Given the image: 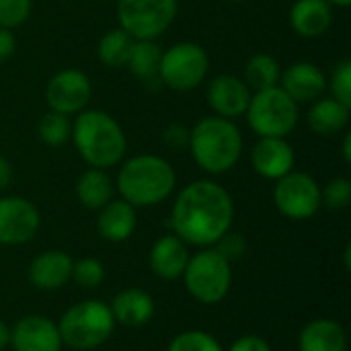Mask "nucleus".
I'll use <instances>...</instances> for the list:
<instances>
[{"mask_svg":"<svg viewBox=\"0 0 351 351\" xmlns=\"http://www.w3.org/2000/svg\"><path fill=\"white\" fill-rule=\"evenodd\" d=\"M333 23V6L327 0H296L290 8V27L306 39L321 37Z\"/></svg>","mask_w":351,"mask_h":351,"instance_id":"aec40b11","label":"nucleus"},{"mask_svg":"<svg viewBox=\"0 0 351 351\" xmlns=\"http://www.w3.org/2000/svg\"><path fill=\"white\" fill-rule=\"evenodd\" d=\"M138 226L136 208L125 199H111L99 210L97 232L109 243H125Z\"/></svg>","mask_w":351,"mask_h":351,"instance_id":"6ab92c4d","label":"nucleus"},{"mask_svg":"<svg viewBox=\"0 0 351 351\" xmlns=\"http://www.w3.org/2000/svg\"><path fill=\"white\" fill-rule=\"evenodd\" d=\"M214 247L218 249V253L224 259H228L232 263V261H239V259L245 257V253H247V239L241 232H230L228 230Z\"/></svg>","mask_w":351,"mask_h":351,"instance_id":"72a5a7b5","label":"nucleus"},{"mask_svg":"<svg viewBox=\"0 0 351 351\" xmlns=\"http://www.w3.org/2000/svg\"><path fill=\"white\" fill-rule=\"evenodd\" d=\"M351 204V183L346 177L331 179L321 189V206L329 210H346Z\"/></svg>","mask_w":351,"mask_h":351,"instance_id":"7c9ffc66","label":"nucleus"},{"mask_svg":"<svg viewBox=\"0 0 351 351\" xmlns=\"http://www.w3.org/2000/svg\"><path fill=\"white\" fill-rule=\"evenodd\" d=\"M119 27L134 39H156L173 25L179 0H117Z\"/></svg>","mask_w":351,"mask_h":351,"instance_id":"1a4fd4ad","label":"nucleus"},{"mask_svg":"<svg viewBox=\"0 0 351 351\" xmlns=\"http://www.w3.org/2000/svg\"><path fill=\"white\" fill-rule=\"evenodd\" d=\"M10 183H12V167L4 156H0V191L6 189Z\"/></svg>","mask_w":351,"mask_h":351,"instance_id":"4c0bfd02","label":"nucleus"},{"mask_svg":"<svg viewBox=\"0 0 351 351\" xmlns=\"http://www.w3.org/2000/svg\"><path fill=\"white\" fill-rule=\"evenodd\" d=\"M351 119V107L333 99V97H319L315 103H311L306 121L308 128L317 136H335L348 128Z\"/></svg>","mask_w":351,"mask_h":351,"instance_id":"4be33fe9","label":"nucleus"},{"mask_svg":"<svg viewBox=\"0 0 351 351\" xmlns=\"http://www.w3.org/2000/svg\"><path fill=\"white\" fill-rule=\"evenodd\" d=\"M228 2H247V0H228Z\"/></svg>","mask_w":351,"mask_h":351,"instance_id":"37998d69","label":"nucleus"},{"mask_svg":"<svg viewBox=\"0 0 351 351\" xmlns=\"http://www.w3.org/2000/svg\"><path fill=\"white\" fill-rule=\"evenodd\" d=\"M274 204L290 220H308L321 210V187L313 175L290 171L276 181Z\"/></svg>","mask_w":351,"mask_h":351,"instance_id":"9d476101","label":"nucleus"},{"mask_svg":"<svg viewBox=\"0 0 351 351\" xmlns=\"http://www.w3.org/2000/svg\"><path fill=\"white\" fill-rule=\"evenodd\" d=\"M37 134H39L41 142L47 144V146H51V148L64 146L70 140L72 121H70L68 115H62V113H56V111H47L39 119Z\"/></svg>","mask_w":351,"mask_h":351,"instance_id":"cd10ccee","label":"nucleus"},{"mask_svg":"<svg viewBox=\"0 0 351 351\" xmlns=\"http://www.w3.org/2000/svg\"><path fill=\"white\" fill-rule=\"evenodd\" d=\"M162 142L171 150H185L189 146V128L183 123H171L162 132Z\"/></svg>","mask_w":351,"mask_h":351,"instance_id":"f704fd0d","label":"nucleus"},{"mask_svg":"<svg viewBox=\"0 0 351 351\" xmlns=\"http://www.w3.org/2000/svg\"><path fill=\"white\" fill-rule=\"evenodd\" d=\"M33 0H0V27H21L31 14Z\"/></svg>","mask_w":351,"mask_h":351,"instance_id":"2f4dec72","label":"nucleus"},{"mask_svg":"<svg viewBox=\"0 0 351 351\" xmlns=\"http://www.w3.org/2000/svg\"><path fill=\"white\" fill-rule=\"evenodd\" d=\"M343 267L348 271L351 269V245H346V249H343Z\"/></svg>","mask_w":351,"mask_h":351,"instance_id":"a19ab883","label":"nucleus"},{"mask_svg":"<svg viewBox=\"0 0 351 351\" xmlns=\"http://www.w3.org/2000/svg\"><path fill=\"white\" fill-rule=\"evenodd\" d=\"M93 95L90 78L76 68H66L56 72L45 86V99L49 105V111L62 113V115H76L82 109H86Z\"/></svg>","mask_w":351,"mask_h":351,"instance_id":"9b49d317","label":"nucleus"},{"mask_svg":"<svg viewBox=\"0 0 351 351\" xmlns=\"http://www.w3.org/2000/svg\"><path fill=\"white\" fill-rule=\"evenodd\" d=\"M160 58H162V47L156 43V39H136L125 68L136 78L152 80L158 78Z\"/></svg>","mask_w":351,"mask_h":351,"instance_id":"a878e982","label":"nucleus"},{"mask_svg":"<svg viewBox=\"0 0 351 351\" xmlns=\"http://www.w3.org/2000/svg\"><path fill=\"white\" fill-rule=\"evenodd\" d=\"M177 185L173 165L158 154H138L128 158L117 173V191L134 208L158 206L171 197Z\"/></svg>","mask_w":351,"mask_h":351,"instance_id":"20e7f679","label":"nucleus"},{"mask_svg":"<svg viewBox=\"0 0 351 351\" xmlns=\"http://www.w3.org/2000/svg\"><path fill=\"white\" fill-rule=\"evenodd\" d=\"M327 86L331 88L333 99L351 107V60H343L335 66L331 80H327Z\"/></svg>","mask_w":351,"mask_h":351,"instance_id":"473e14b6","label":"nucleus"},{"mask_svg":"<svg viewBox=\"0 0 351 351\" xmlns=\"http://www.w3.org/2000/svg\"><path fill=\"white\" fill-rule=\"evenodd\" d=\"M210 70V58L199 43L179 41L162 51L158 78L165 86L177 93L197 88Z\"/></svg>","mask_w":351,"mask_h":351,"instance_id":"6e6552de","label":"nucleus"},{"mask_svg":"<svg viewBox=\"0 0 351 351\" xmlns=\"http://www.w3.org/2000/svg\"><path fill=\"white\" fill-rule=\"evenodd\" d=\"M298 107L278 84L253 93L245 117L259 138H288L298 125Z\"/></svg>","mask_w":351,"mask_h":351,"instance_id":"0eeeda50","label":"nucleus"},{"mask_svg":"<svg viewBox=\"0 0 351 351\" xmlns=\"http://www.w3.org/2000/svg\"><path fill=\"white\" fill-rule=\"evenodd\" d=\"M115 325L109 304L101 300H82L62 315L58 331L66 348L88 351L101 348L113 335Z\"/></svg>","mask_w":351,"mask_h":351,"instance_id":"39448f33","label":"nucleus"},{"mask_svg":"<svg viewBox=\"0 0 351 351\" xmlns=\"http://www.w3.org/2000/svg\"><path fill=\"white\" fill-rule=\"evenodd\" d=\"M280 78H282V66L269 53H255L245 64V78L243 80L255 93L278 86Z\"/></svg>","mask_w":351,"mask_h":351,"instance_id":"bb28decb","label":"nucleus"},{"mask_svg":"<svg viewBox=\"0 0 351 351\" xmlns=\"http://www.w3.org/2000/svg\"><path fill=\"white\" fill-rule=\"evenodd\" d=\"M228 351H274L269 341L263 339L261 335H243L239 337Z\"/></svg>","mask_w":351,"mask_h":351,"instance_id":"c9c22d12","label":"nucleus"},{"mask_svg":"<svg viewBox=\"0 0 351 351\" xmlns=\"http://www.w3.org/2000/svg\"><path fill=\"white\" fill-rule=\"evenodd\" d=\"M331 6H339V8H348L351 6V0H327Z\"/></svg>","mask_w":351,"mask_h":351,"instance_id":"79ce46f5","label":"nucleus"},{"mask_svg":"<svg viewBox=\"0 0 351 351\" xmlns=\"http://www.w3.org/2000/svg\"><path fill=\"white\" fill-rule=\"evenodd\" d=\"M296 154L286 138H259L251 152V165L263 179L278 181L294 171Z\"/></svg>","mask_w":351,"mask_h":351,"instance_id":"2eb2a0df","label":"nucleus"},{"mask_svg":"<svg viewBox=\"0 0 351 351\" xmlns=\"http://www.w3.org/2000/svg\"><path fill=\"white\" fill-rule=\"evenodd\" d=\"M189 249L187 245L177 237V234H165L160 237L152 249H150V269L154 276H158L160 280H167V282H173V280H179L187 267V261H189Z\"/></svg>","mask_w":351,"mask_h":351,"instance_id":"a211bd4d","label":"nucleus"},{"mask_svg":"<svg viewBox=\"0 0 351 351\" xmlns=\"http://www.w3.org/2000/svg\"><path fill=\"white\" fill-rule=\"evenodd\" d=\"M10 346L14 351H62L58 323L41 315H29L10 329Z\"/></svg>","mask_w":351,"mask_h":351,"instance_id":"4468645a","label":"nucleus"},{"mask_svg":"<svg viewBox=\"0 0 351 351\" xmlns=\"http://www.w3.org/2000/svg\"><path fill=\"white\" fill-rule=\"evenodd\" d=\"M253 90L247 86V82L234 74H220L214 76L208 82L206 88V99L210 109L224 119H237L245 115L249 101H251Z\"/></svg>","mask_w":351,"mask_h":351,"instance_id":"ddd939ff","label":"nucleus"},{"mask_svg":"<svg viewBox=\"0 0 351 351\" xmlns=\"http://www.w3.org/2000/svg\"><path fill=\"white\" fill-rule=\"evenodd\" d=\"M134 37L130 33H125L121 27L117 29H111L107 31L101 39H99V45H97V58L103 66L107 68H125L128 66V60H130V53H132V47H134Z\"/></svg>","mask_w":351,"mask_h":351,"instance_id":"393cba45","label":"nucleus"},{"mask_svg":"<svg viewBox=\"0 0 351 351\" xmlns=\"http://www.w3.org/2000/svg\"><path fill=\"white\" fill-rule=\"evenodd\" d=\"M10 346V327L0 321V351Z\"/></svg>","mask_w":351,"mask_h":351,"instance_id":"58836bf2","label":"nucleus"},{"mask_svg":"<svg viewBox=\"0 0 351 351\" xmlns=\"http://www.w3.org/2000/svg\"><path fill=\"white\" fill-rule=\"evenodd\" d=\"M72 257L66 251L49 249L37 255L29 265V282L33 288L53 292L72 280Z\"/></svg>","mask_w":351,"mask_h":351,"instance_id":"f3484780","label":"nucleus"},{"mask_svg":"<svg viewBox=\"0 0 351 351\" xmlns=\"http://www.w3.org/2000/svg\"><path fill=\"white\" fill-rule=\"evenodd\" d=\"M111 315L115 323L123 327H144L154 317V298L140 290V288H128L115 294L113 302L109 304Z\"/></svg>","mask_w":351,"mask_h":351,"instance_id":"412c9836","label":"nucleus"},{"mask_svg":"<svg viewBox=\"0 0 351 351\" xmlns=\"http://www.w3.org/2000/svg\"><path fill=\"white\" fill-rule=\"evenodd\" d=\"M280 86L294 103L306 105L323 97L327 88V76L313 62H294L282 72Z\"/></svg>","mask_w":351,"mask_h":351,"instance_id":"dca6fc26","label":"nucleus"},{"mask_svg":"<svg viewBox=\"0 0 351 351\" xmlns=\"http://www.w3.org/2000/svg\"><path fill=\"white\" fill-rule=\"evenodd\" d=\"M14 49H16V39L12 35V29L0 27V62H6L8 58H12Z\"/></svg>","mask_w":351,"mask_h":351,"instance_id":"e433bc0d","label":"nucleus"},{"mask_svg":"<svg viewBox=\"0 0 351 351\" xmlns=\"http://www.w3.org/2000/svg\"><path fill=\"white\" fill-rule=\"evenodd\" d=\"M243 144V134L232 119L208 115L189 130L187 148L204 173L224 175L241 160Z\"/></svg>","mask_w":351,"mask_h":351,"instance_id":"7ed1b4c3","label":"nucleus"},{"mask_svg":"<svg viewBox=\"0 0 351 351\" xmlns=\"http://www.w3.org/2000/svg\"><path fill=\"white\" fill-rule=\"evenodd\" d=\"M298 351H348L346 329L337 321L315 319L302 327Z\"/></svg>","mask_w":351,"mask_h":351,"instance_id":"5701e85b","label":"nucleus"},{"mask_svg":"<svg viewBox=\"0 0 351 351\" xmlns=\"http://www.w3.org/2000/svg\"><path fill=\"white\" fill-rule=\"evenodd\" d=\"M41 226L39 210L25 197H0V245L19 247L35 239Z\"/></svg>","mask_w":351,"mask_h":351,"instance_id":"f8f14e48","label":"nucleus"},{"mask_svg":"<svg viewBox=\"0 0 351 351\" xmlns=\"http://www.w3.org/2000/svg\"><path fill=\"white\" fill-rule=\"evenodd\" d=\"M113 183L103 169H86L76 183V197L86 210H101L113 199Z\"/></svg>","mask_w":351,"mask_h":351,"instance_id":"b1692460","label":"nucleus"},{"mask_svg":"<svg viewBox=\"0 0 351 351\" xmlns=\"http://www.w3.org/2000/svg\"><path fill=\"white\" fill-rule=\"evenodd\" d=\"M181 278L193 300L212 306L222 302L230 292L232 263L224 259L216 247H204L189 257Z\"/></svg>","mask_w":351,"mask_h":351,"instance_id":"423d86ee","label":"nucleus"},{"mask_svg":"<svg viewBox=\"0 0 351 351\" xmlns=\"http://www.w3.org/2000/svg\"><path fill=\"white\" fill-rule=\"evenodd\" d=\"M341 150H343V160H346V162H351V134L350 132H346V136H343Z\"/></svg>","mask_w":351,"mask_h":351,"instance_id":"ea45409f","label":"nucleus"},{"mask_svg":"<svg viewBox=\"0 0 351 351\" xmlns=\"http://www.w3.org/2000/svg\"><path fill=\"white\" fill-rule=\"evenodd\" d=\"M70 138L90 169H111L123 160L128 150L119 121L101 109H82L76 113Z\"/></svg>","mask_w":351,"mask_h":351,"instance_id":"f03ea898","label":"nucleus"},{"mask_svg":"<svg viewBox=\"0 0 351 351\" xmlns=\"http://www.w3.org/2000/svg\"><path fill=\"white\" fill-rule=\"evenodd\" d=\"M72 280L82 288H97L105 280V267L95 257L78 259L72 265Z\"/></svg>","mask_w":351,"mask_h":351,"instance_id":"c756f323","label":"nucleus"},{"mask_svg":"<svg viewBox=\"0 0 351 351\" xmlns=\"http://www.w3.org/2000/svg\"><path fill=\"white\" fill-rule=\"evenodd\" d=\"M167 351H224L220 341L199 329H191V331H183L177 337H173V341L169 343Z\"/></svg>","mask_w":351,"mask_h":351,"instance_id":"c85d7f7f","label":"nucleus"},{"mask_svg":"<svg viewBox=\"0 0 351 351\" xmlns=\"http://www.w3.org/2000/svg\"><path fill=\"white\" fill-rule=\"evenodd\" d=\"M234 222V202L216 181L197 179L175 197L169 226L187 247H214Z\"/></svg>","mask_w":351,"mask_h":351,"instance_id":"f257e3e1","label":"nucleus"}]
</instances>
